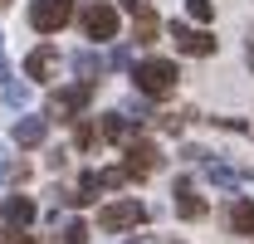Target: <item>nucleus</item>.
I'll return each mask as SVG.
<instances>
[{"mask_svg": "<svg viewBox=\"0 0 254 244\" xmlns=\"http://www.w3.org/2000/svg\"><path fill=\"white\" fill-rule=\"evenodd\" d=\"M108 68V59L103 54H93V49H83V54H73V73H78V83H98V73Z\"/></svg>", "mask_w": 254, "mask_h": 244, "instance_id": "12", "label": "nucleus"}, {"mask_svg": "<svg viewBox=\"0 0 254 244\" xmlns=\"http://www.w3.org/2000/svg\"><path fill=\"white\" fill-rule=\"evenodd\" d=\"M5 98H10L15 108H30V103H34V88H30V83H15V78H10V83H5Z\"/></svg>", "mask_w": 254, "mask_h": 244, "instance_id": "17", "label": "nucleus"}, {"mask_svg": "<svg viewBox=\"0 0 254 244\" xmlns=\"http://www.w3.org/2000/svg\"><path fill=\"white\" fill-rule=\"evenodd\" d=\"M205 176H210L215 185H235V181H245V171H230V166H220V161H210V166H205Z\"/></svg>", "mask_w": 254, "mask_h": 244, "instance_id": "16", "label": "nucleus"}, {"mask_svg": "<svg viewBox=\"0 0 254 244\" xmlns=\"http://www.w3.org/2000/svg\"><path fill=\"white\" fill-rule=\"evenodd\" d=\"M0 181H5V171H0Z\"/></svg>", "mask_w": 254, "mask_h": 244, "instance_id": "26", "label": "nucleus"}, {"mask_svg": "<svg viewBox=\"0 0 254 244\" xmlns=\"http://www.w3.org/2000/svg\"><path fill=\"white\" fill-rule=\"evenodd\" d=\"M157 166H161V152L152 142H132V147H127V166H123L127 176H152Z\"/></svg>", "mask_w": 254, "mask_h": 244, "instance_id": "7", "label": "nucleus"}, {"mask_svg": "<svg viewBox=\"0 0 254 244\" xmlns=\"http://www.w3.org/2000/svg\"><path fill=\"white\" fill-rule=\"evenodd\" d=\"M44 132H49V118H20L15 122V142H20V147H39Z\"/></svg>", "mask_w": 254, "mask_h": 244, "instance_id": "11", "label": "nucleus"}, {"mask_svg": "<svg viewBox=\"0 0 254 244\" xmlns=\"http://www.w3.org/2000/svg\"><path fill=\"white\" fill-rule=\"evenodd\" d=\"M0 78H10V68H5V59H0Z\"/></svg>", "mask_w": 254, "mask_h": 244, "instance_id": "23", "label": "nucleus"}, {"mask_svg": "<svg viewBox=\"0 0 254 244\" xmlns=\"http://www.w3.org/2000/svg\"><path fill=\"white\" fill-rule=\"evenodd\" d=\"M132 78H137V93L142 98H166V93L176 88V63L171 59H142L137 68H132Z\"/></svg>", "mask_w": 254, "mask_h": 244, "instance_id": "1", "label": "nucleus"}, {"mask_svg": "<svg viewBox=\"0 0 254 244\" xmlns=\"http://www.w3.org/2000/svg\"><path fill=\"white\" fill-rule=\"evenodd\" d=\"M230 230L235 235H254V200H235L230 205Z\"/></svg>", "mask_w": 254, "mask_h": 244, "instance_id": "13", "label": "nucleus"}, {"mask_svg": "<svg viewBox=\"0 0 254 244\" xmlns=\"http://www.w3.org/2000/svg\"><path fill=\"white\" fill-rule=\"evenodd\" d=\"M123 118L127 122H147V98H127V103H123Z\"/></svg>", "mask_w": 254, "mask_h": 244, "instance_id": "20", "label": "nucleus"}, {"mask_svg": "<svg viewBox=\"0 0 254 244\" xmlns=\"http://www.w3.org/2000/svg\"><path fill=\"white\" fill-rule=\"evenodd\" d=\"M171 39H176V49H181V54H195V59L215 54V34H205V30H186V25H171Z\"/></svg>", "mask_w": 254, "mask_h": 244, "instance_id": "6", "label": "nucleus"}, {"mask_svg": "<svg viewBox=\"0 0 254 244\" xmlns=\"http://www.w3.org/2000/svg\"><path fill=\"white\" fill-rule=\"evenodd\" d=\"M98 132H103L108 142H127V137H132V122H127L123 113H108V118L98 122Z\"/></svg>", "mask_w": 254, "mask_h": 244, "instance_id": "14", "label": "nucleus"}, {"mask_svg": "<svg viewBox=\"0 0 254 244\" xmlns=\"http://www.w3.org/2000/svg\"><path fill=\"white\" fill-rule=\"evenodd\" d=\"M123 10H127V15H137V10H152V0H123Z\"/></svg>", "mask_w": 254, "mask_h": 244, "instance_id": "22", "label": "nucleus"}, {"mask_svg": "<svg viewBox=\"0 0 254 244\" xmlns=\"http://www.w3.org/2000/svg\"><path fill=\"white\" fill-rule=\"evenodd\" d=\"M250 68H254V39H250Z\"/></svg>", "mask_w": 254, "mask_h": 244, "instance_id": "25", "label": "nucleus"}, {"mask_svg": "<svg viewBox=\"0 0 254 244\" xmlns=\"http://www.w3.org/2000/svg\"><path fill=\"white\" fill-rule=\"evenodd\" d=\"M73 20V0H30V25L39 34H54Z\"/></svg>", "mask_w": 254, "mask_h": 244, "instance_id": "3", "label": "nucleus"}, {"mask_svg": "<svg viewBox=\"0 0 254 244\" xmlns=\"http://www.w3.org/2000/svg\"><path fill=\"white\" fill-rule=\"evenodd\" d=\"M59 244H88V225H83V220H68L64 235H59Z\"/></svg>", "mask_w": 254, "mask_h": 244, "instance_id": "18", "label": "nucleus"}, {"mask_svg": "<svg viewBox=\"0 0 254 244\" xmlns=\"http://www.w3.org/2000/svg\"><path fill=\"white\" fill-rule=\"evenodd\" d=\"M171 195H176V215H181V220H200V215H205V200L190 190V181H176Z\"/></svg>", "mask_w": 254, "mask_h": 244, "instance_id": "10", "label": "nucleus"}, {"mask_svg": "<svg viewBox=\"0 0 254 244\" xmlns=\"http://www.w3.org/2000/svg\"><path fill=\"white\" fill-rule=\"evenodd\" d=\"M132 30H137V44H152L157 39V10H137L132 15Z\"/></svg>", "mask_w": 254, "mask_h": 244, "instance_id": "15", "label": "nucleus"}, {"mask_svg": "<svg viewBox=\"0 0 254 244\" xmlns=\"http://www.w3.org/2000/svg\"><path fill=\"white\" fill-rule=\"evenodd\" d=\"M0 220H5L10 230H25L34 220V200L30 195H5V200H0Z\"/></svg>", "mask_w": 254, "mask_h": 244, "instance_id": "8", "label": "nucleus"}, {"mask_svg": "<svg viewBox=\"0 0 254 244\" xmlns=\"http://www.w3.org/2000/svg\"><path fill=\"white\" fill-rule=\"evenodd\" d=\"M78 25H83V34H88V39H113V34H118V10L93 0V5L78 15Z\"/></svg>", "mask_w": 254, "mask_h": 244, "instance_id": "5", "label": "nucleus"}, {"mask_svg": "<svg viewBox=\"0 0 254 244\" xmlns=\"http://www.w3.org/2000/svg\"><path fill=\"white\" fill-rule=\"evenodd\" d=\"M0 5H5V0H0Z\"/></svg>", "mask_w": 254, "mask_h": 244, "instance_id": "27", "label": "nucleus"}, {"mask_svg": "<svg viewBox=\"0 0 254 244\" xmlns=\"http://www.w3.org/2000/svg\"><path fill=\"white\" fill-rule=\"evenodd\" d=\"M10 244H34V240H20V235H15V240H10Z\"/></svg>", "mask_w": 254, "mask_h": 244, "instance_id": "24", "label": "nucleus"}, {"mask_svg": "<svg viewBox=\"0 0 254 244\" xmlns=\"http://www.w3.org/2000/svg\"><path fill=\"white\" fill-rule=\"evenodd\" d=\"M142 220H147V205H142V200H113V205L98 210V230L118 235V230H137Z\"/></svg>", "mask_w": 254, "mask_h": 244, "instance_id": "2", "label": "nucleus"}, {"mask_svg": "<svg viewBox=\"0 0 254 244\" xmlns=\"http://www.w3.org/2000/svg\"><path fill=\"white\" fill-rule=\"evenodd\" d=\"M88 98H93V83H68V88H59L49 98V113L59 122H68V118H78V113L88 108Z\"/></svg>", "mask_w": 254, "mask_h": 244, "instance_id": "4", "label": "nucleus"}, {"mask_svg": "<svg viewBox=\"0 0 254 244\" xmlns=\"http://www.w3.org/2000/svg\"><path fill=\"white\" fill-rule=\"evenodd\" d=\"M25 73L30 78H54L59 73V49H49V44H39V49H30V59H25Z\"/></svg>", "mask_w": 254, "mask_h": 244, "instance_id": "9", "label": "nucleus"}, {"mask_svg": "<svg viewBox=\"0 0 254 244\" xmlns=\"http://www.w3.org/2000/svg\"><path fill=\"white\" fill-rule=\"evenodd\" d=\"M98 142V127L93 122H78V147H93Z\"/></svg>", "mask_w": 254, "mask_h": 244, "instance_id": "21", "label": "nucleus"}, {"mask_svg": "<svg viewBox=\"0 0 254 244\" xmlns=\"http://www.w3.org/2000/svg\"><path fill=\"white\" fill-rule=\"evenodd\" d=\"M186 10H190L195 25H210V20H215V5H210V0H186Z\"/></svg>", "mask_w": 254, "mask_h": 244, "instance_id": "19", "label": "nucleus"}]
</instances>
